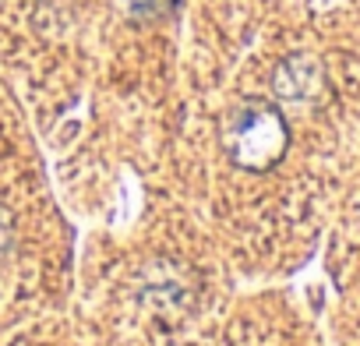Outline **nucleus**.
Masks as SVG:
<instances>
[{
	"instance_id": "1",
	"label": "nucleus",
	"mask_w": 360,
	"mask_h": 346,
	"mask_svg": "<svg viewBox=\"0 0 360 346\" xmlns=\"http://www.w3.org/2000/svg\"><path fill=\"white\" fill-rule=\"evenodd\" d=\"M223 145H226V155L237 166L262 173V169H269L283 159V152L290 145V131H286V120L276 106L248 103L230 117Z\"/></svg>"
},
{
	"instance_id": "3",
	"label": "nucleus",
	"mask_w": 360,
	"mask_h": 346,
	"mask_svg": "<svg viewBox=\"0 0 360 346\" xmlns=\"http://www.w3.org/2000/svg\"><path fill=\"white\" fill-rule=\"evenodd\" d=\"M124 4L138 15H162L166 8H173L176 0H124Z\"/></svg>"
},
{
	"instance_id": "4",
	"label": "nucleus",
	"mask_w": 360,
	"mask_h": 346,
	"mask_svg": "<svg viewBox=\"0 0 360 346\" xmlns=\"http://www.w3.org/2000/svg\"><path fill=\"white\" fill-rule=\"evenodd\" d=\"M4 248H8V230H4V223H0V255H4Z\"/></svg>"
},
{
	"instance_id": "2",
	"label": "nucleus",
	"mask_w": 360,
	"mask_h": 346,
	"mask_svg": "<svg viewBox=\"0 0 360 346\" xmlns=\"http://www.w3.org/2000/svg\"><path fill=\"white\" fill-rule=\"evenodd\" d=\"M318 85H321V71H318V64L307 60V57L286 60V64L279 68V75H276V92L286 96V99H304V96L314 92Z\"/></svg>"
}]
</instances>
